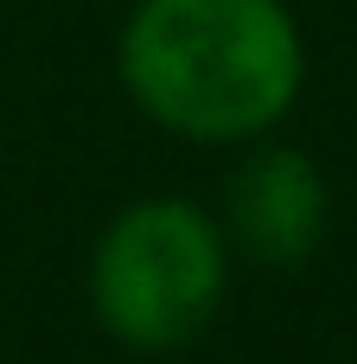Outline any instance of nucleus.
Returning <instances> with one entry per match:
<instances>
[{
    "instance_id": "nucleus-1",
    "label": "nucleus",
    "mask_w": 357,
    "mask_h": 364,
    "mask_svg": "<svg viewBox=\"0 0 357 364\" xmlns=\"http://www.w3.org/2000/svg\"><path fill=\"white\" fill-rule=\"evenodd\" d=\"M115 64L153 128L236 147L300 102L307 38L287 0H134Z\"/></svg>"
},
{
    "instance_id": "nucleus-2",
    "label": "nucleus",
    "mask_w": 357,
    "mask_h": 364,
    "mask_svg": "<svg viewBox=\"0 0 357 364\" xmlns=\"http://www.w3.org/2000/svg\"><path fill=\"white\" fill-rule=\"evenodd\" d=\"M230 294V237L192 198H134L89 250V314L128 352H179Z\"/></svg>"
},
{
    "instance_id": "nucleus-3",
    "label": "nucleus",
    "mask_w": 357,
    "mask_h": 364,
    "mask_svg": "<svg viewBox=\"0 0 357 364\" xmlns=\"http://www.w3.org/2000/svg\"><path fill=\"white\" fill-rule=\"evenodd\" d=\"M326 224H332V192L300 147H256L230 173V237L256 262L268 269L307 262L326 243Z\"/></svg>"
}]
</instances>
